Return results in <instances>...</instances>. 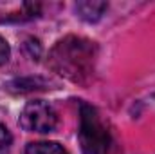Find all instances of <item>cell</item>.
<instances>
[{
	"mask_svg": "<svg viewBox=\"0 0 155 154\" xmlns=\"http://www.w3.org/2000/svg\"><path fill=\"white\" fill-rule=\"evenodd\" d=\"M79 142L85 154H116V142L105 127L97 111L90 105L81 107Z\"/></svg>",
	"mask_w": 155,
	"mask_h": 154,
	"instance_id": "obj_1",
	"label": "cell"
},
{
	"mask_svg": "<svg viewBox=\"0 0 155 154\" xmlns=\"http://www.w3.org/2000/svg\"><path fill=\"white\" fill-rule=\"evenodd\" d=\"M56 123H58V114L54 107L43 100L29 102L20 114V127L27 132L45 134L54 131Z\"/></svg>",
	"mask_w": 155,
	"mask_h": 154,
	"instance_id": "obj_2",
	"label": "cell"
},
{
	"mask_svg": "<svg viewBox=\"0 0 155 154\" xmlns=\"http://www.w3.org/2000/svg\"><path fill=\"white\" fill-rule=\"evenodd\" d=\"M107 2H97V0H88V2H78L76 4V13L79 18L87 22H97L103 13L107 11Z\"/></svg>",
	"mask_w": 155,
	"mask_h": 154,
	"instance_id": "obj_3",
	"label": "cell"
},
{
	"mask_svg": "<svg viewBox=\"0 0 155 154\" xmlns=\"http://www.w3.org/2000/svg\"><path fill=\"white\" fill-rule=\"evenodd\" d=\"M25 154H69L67 149H63V145L56 143V142H35L29 143Z\"/></svg>",
	"mask_w": 155,
	"mask_h": 154,
	"instance_id": "obj_4",
	"label": "cell"
},
{
	"mask_svg": "<svg viewBox=\"0 0 155 154\" xmlns=\"http://www.w3.org/2000/svg\"><path fill=\"white\" fill-rule=\"evenodd\" d=\"M11 145H13V136L9 129L0 121V154H9Z\"/></svg>",
	"mask_w": 155,
	"mask_h": 154,
	"instance_id": "obj_5",
	"label": "cell"
},
{
	"mask_svg": "<svg viewBox=\"0 0 155 154\" xmlns=\"http://www.w3.org/2000/svg\"><path fill=\"white\" fill-rule=\"evenodd\" d=\"M11 56V49H9V44L5 42V38L0 37V65H4Z\"/></svg>",
	"mask_w": 155,
	"mask_h": 154,
	"instance_id": "obj_6",
	"label": "cell"
}]
</instances>
